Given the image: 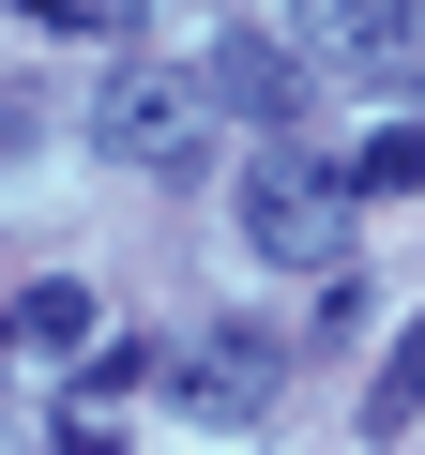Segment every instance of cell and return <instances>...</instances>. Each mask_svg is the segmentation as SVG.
Returning <instances> with one entry per match:
<instances>
[{
    "mask_svg": "<svg viewBox=\"0 0 425 455\" xmlns=\"http://www.w3.org/2000/svg\"><path fill=\"white\" fill-rule=\"evenodd\" d=\"M244 243L259 259H289V274H334L349 259V167H319V152H259L244 167Z\"/></svg>",
    "mask_w": 425,
    "mask_h": 455,
    "instance_id": "6da1fadb",
    "label": "cell"
},
{
    "mask_svg": "<svg viewBox=\"0 0 425 455\" xmlns=\"http://www.w3.org/2000/svg\"><path fill=\"white\" fill-rule=\"evenodd\" d=\"M289 46H304V61H334V76H410L425 0H289Z\"/></svg>",
    "mask_w": 425,
    "mask_h": 455,
    "instance_id": "7a4b0ae2",
    "label": "cell"
},
{
    "mask_svg": "<svg viewBox=\"0 0 425 455\" xmlns=\"http://www.w3.org/2000/svg\"><path fill=\"white\" fill-rule=\"evenodd\" d=\"M107 152L182 182V167H197V92H182V76H122V92H107Z\"/></svg>",
    "mask_w": 425,
    "mask_h": 455,
    "instance_id": "3957f363",
    "label": "cell"
},
{
    "mask_svg": "<svg viewBox=\"0 0 425 455\" xmlns=\"http://www.w3.org/2000/svg\"><path fill=\"white\" fill-rule=\"evenodd\" d=\"M197 92H212V107H244V122H289V107H304V76H289L274 31H229V46L197 61Z\"/></svg>",
    "mask_w": 425,
    "mask_h": 455,
    "instance_id": "277c9868",
    "label": "cell"
},
{
    "mask_svg": "<svg viewBox=\"0 0 425 455\" xmlns=\"http://www.w3.org/2000/svg\"><path fill=\"white\" fill-rule=\"evenodd\" d=\"M92 349V289H16V304H0V364H76Z\"/></svg>",
    "mask_w": 425,
    "mask_h": 455,
    "instance_id": "5b68a950",
    "label": "cell"
},
{
    "mask_svg": "<svg viewBox=\"0 0 425 455\" xmlns=\"http://www.w3.org/2000/svg\"><path fill=\"white\" fill-rule=\"evenodd\" d=\"M410 410H425V319H410V334L380 349V379H365V425H380V440H410Z\"/></svg>",
    "mask_w": 425,
    "mask_h": 455,
    "instance_id": "8992f818",
    "label": "cell"
},
{
    "mask_svg": "<svg viewBox=\"0 0 425 455\" xmlns=\"http://www.w3.org/2000/svg\"><path fill=\"white\" fill-rule=\"evenodd\" d=\"M349 197H425V137H410V122L365 137V152H349Z\"/></svg>",
    "mask_w": 425,
    "mask_h": 455,
    "instance_id": "52a82bcc",
    "label": "cell"
},
{
    "mask_svg": "<svg viewBox=\"0 0 425 455\" xmlns=\"http://www.w3.org/2000/svg\"><path fill=\"white\" fill-rule=\"evenodd\" d=\"M46 31H137V0H31Z\"/></svg>",
    "mask_w": 425,
    "mask_h": 455,
    "instance_id": "ba28073f",
    "label": "cell"
}]
</instances>
